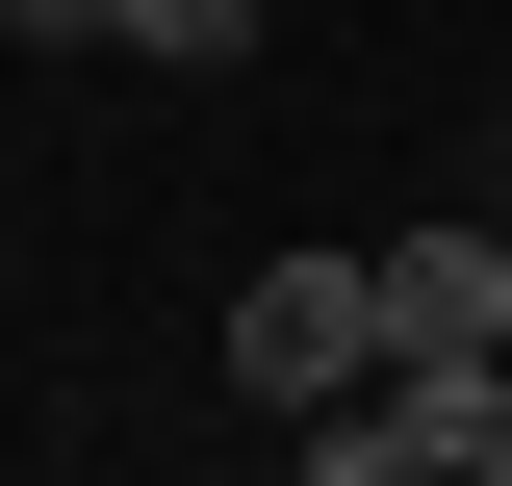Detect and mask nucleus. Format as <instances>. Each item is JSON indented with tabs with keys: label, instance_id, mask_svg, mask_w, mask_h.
<instances>
[{
	"label": "nucleus",
	"instance_id": "7ed1b4c3",
	"mask_svg": "<svg viewBox=\"0 0 512 486\" xmlns=\"http://www.w3.org/2000/svg\"><path fill=\"white\" fill-rule=\"evenodd\" d=\"M282 0H103V52H256Z\"/></svg>",
	"mask_w": 512,
	"mask_h": 486
},
{
	"label": "nucleus",
	"instance_id": "20e7f679",
	"mask_svg": "<svg viewBox=\"0 0 512 486\" xmlns=\"http://www.w3.org/2000/svg\"><path fill=\"white\" fill-rule=\"evenodd\" d=\"M487 486H512V359H487Z\"/></svg>",
	"mask_w": 512,
	"mask_h": 486
},
{
	"label": "nucleus",
	"instance_id": "f03ea898",
	"mask_svg": "<svg viewBox=\"0 0 512 486\" xmlns=\"http://www.w3.org/2000/svg\"><path fill=\"white\" fill-rule=\"evenodd\" d=\"M359 307H384V359H512V231H384Z\"/></svg>",
	"mask_w": 512,
	"mask_h": 486
},
{
	"label": "nucleus",
	"instance_id": "f257e3e1",
	"mask_svg": "<svg viewBox=\"0 0 512 486\" xmlns=\"http://www.w3.org/2000/svg\"><path fill=\"white\" fill-rule=\"evenodd\" d=\"M359 359H384L359 256H256V282H231V384H256V410H333Z\"/></svg>",
	"mask_w": 512,
	"mask_h": 486
}]
</instances>
